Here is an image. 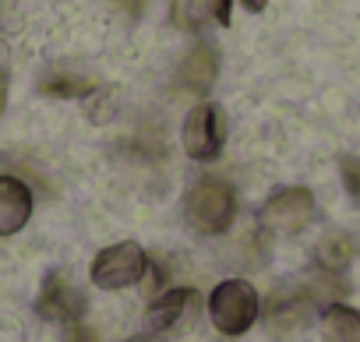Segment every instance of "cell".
<instances>
[{
	"label": "cell",
	"instance_id": "1",
	"mask_svg": "<svg viewBox=\"0 0 360 342\" xmlns=\"http://www.w3.org/2000/svg\"><path fill=\"white\" fill-rule=\"evenodd\" d=\"M184 216L191 223V230L205 233V237H219L233 226L237 219V191L233 184L219 180V177H205L188 191L184 202Z\"/></svg>",
	"mask_w": 360,
	"mask_h": 342
},
{
	"label": "cell",
	"instance_id": "2",
	"mask_svg": "<svg viewBox=\"0 0 360 342\" xmlns=\"http://www.w3.org/2000/svg\"><path fill=\"white\" fill-rule=\"evenodd\" d=\"M209 317L223 335H244L258 321V293L244 279H226L209 296Z\"/></svg>",
	"mask_w": 360,
	"mask_h": 342
},
{
	"label": "cell",
	"instance_id": "3",
	"mask_svg": "<svg viewBox=\"0 0 360 342\" xmlns=\"http://www.w3.org/2000/svg\"><path fill=\"white\" fill-rule=\"evenodd\" d=\"M145 272H148V258H145L141 244H134V240L103 247L89 268V275L99 289H127V286L141 282Z\"/></svg>",
	"mask_w": 360,
	"mask_h": 342
},
{
	"label": "cell",
	"instance_id": "4",
	"mask_svg": "<svg viewBox=\"0 0 360 342\" xmlns=\"http://www.w3.org/2000/svg\"><path fill=\"white\" fill-rule=\"evenodd\" d=\"M223 141H226L223 106L198 103L184 120V152L198 162H216L223 155Z\"/></svg>",
	"mask_w": 360,
	"mask_h": 342
},
{
	"label": "cell",
	"instance_id": "5",
	"mask_svg": "<svg viewBox=\"0 0 360 342\" xmlns=\"http://www.w3.org/2000/svg\"><path fill=\"white\" fill-rule=\"evenodd\" d=\"M314 216V195L307 188H283L262 209V226L276 233H300Z\"/></svg>",
	"mask_w": 360,
	"mask_h": 342
},
{
	"label": "cell",
	"instance_id": "6",
	"mask_svg": "<svg viewBox=\"0 0 360 342\" xmlns=\"http://www.w3.org/2000/svg\"><path fill=\"white\" fill-rule=\"evenodd\" d=\"M36 314L46 321H60V324H75L85 314V296L75 289V282L64 272H50L39 296H36Z\"/></svg>",
	"mask_w": 360,
	"mask_h": 342
},
{
	"label": "cell",
	"instance_id": "7",
	"mask_svg": "<svg viewBox=\"0 0 360 342\" xmlns=\"http://www.w3.org/2000/svg\"><path fill=\"white\" fill-rule=\"evenodd\" d=\"M233 0H169V22L180 32H205L230 25Z\"/></svg>",
	"mask_w": 360,
	"mask_h": 342
},
{
	"label": "cell",
	"instance_id": "8",
	"mask_svg": "<svg viewBox=\"0 0 360 342\" xmlns=\"http://www.w3.org/2000/svg\"><path fill=\"white\" fill-rule=\"evenodd\" d=\"M32 219V191L25 180L0 173V237H15Z\"/></svg>",
	"mask_w": 360,
	"mask_h": 342
},
{
	"label": "cell",
	"instance_id": "9",
	"mask_svg": "<svg viewBox=\"0 0 360 342\" xmlns=\"http://www.w3.org/2000/svg\"><path fill=\"white\" fill-rule=\"evenodd\" d=\"M216 78H219V53H216V46H209V43H198V46L184 57L180 71H176L180 92H195V96L212 92Z\"/></svg>",
	"mask_w": 360,
	"mask_h": 342
},
{
	"label": "cell",
	"instance_id": "10",
	"mask_svg": "<svg viewBox=\"0 0 360 342\" xmlns=\"http://www.w3.org/2000/svg\"><path fill=\"white\" fill-rule=\"evenodd\" d=\"M198 307V293L191 286H173L166 293H159L152 303H148V328L152 331H169L184 321L191 310Z\"/></svg>",
	"mask_w": 360,
	"mask_h": 342
},
{
	"label": "cell",
	"instance_id": "11",
	"mask_svg": "<svg viewBox=\"0 0 360 342\" xmlns=\"http://www.w3.org/2000/svg\"><path fill=\"white\" fill-rule=\"evenodd\" d=\"M96 74L75 67V64H50L43 74H39V88L46 96H57V99H85L96 92Z\"/></svg>",
	"mask_w": 360,
	"mask_h": 342
},
{
	"label": "cell",
	"instance_id": "12",
	"mask_svg": "<svg viewBox=\"0 0 360 342\" xmlns=\"http://www.w3.org/2000/svg\"><path fill=\"white\" fill-rule=\"evenodd\" d=\"M311 307H314V296L307 293H276L272 296V307H269V324L279 331H293L300 328L307 317H311Z\"/></svg>",
	"mask_w": 360,
	"mask_h": 342
},
{
	"label": "cell",
	"instance_id": "13",
	"mask_svg": "<svg viewBox=\"0 0 360 342\" xmlns=\"http://www.w3.org/2000/svg\"><path fill=\"white\" fill-rule=\"evenodd\" d=\"M325 342H360V310L346 303H328L321 314Z\"/></svg>",
	"mask_w": 360,
	"mask_h": 342
},
{
	"label": "cell",
	"instance_id": "14",
	"mask_svg": "<svg viewBox=\"0 0 360 342\" xmlns=\"http://www.w3.org/2000/svg\"><path fill=\"white\" fill-rule=\"evenodd\" d=\"M353 254H356V240H353L349 233H328V237L321 240V247H318V261H321V268H328V272L346 268V265L353 261Z\"/></svg>",
	"mask_w": 360,
	"mask_h": 342
},
{
	"label": "cell",
	"instance_id": "15",
	"mask_svg": "<svg viewBox=\"0 0 360 342\" xmlns=\"http://www.w3.org/2000/svg\"><path fill=\"white\" fill-rule=\"evenodd\" d=\"M339 173H342V184H346V195L360 205V159L353 155H342L339 159Z\"/></svg>",
	"mask_w": 360,
	"mask_h": 342
},
{
	"label": "cell",
	"instance_id": "16",
	"mask_svg": "<svg viewBox=\"0 0 360 342\" xmlns=\"http://www.w3.org/2000/svg\"><path fill=\"white\" fill-rule=\"evenodd\" d=\"M18 29V18L11 15V4L8 0H0V36H11Z\"/></svg>",
	"mask_w": 360,
	"mask_h": 342
},
{
	"label": "cell",
	"instance_id": "17",
	"mask_svg": "<svg viewBox=\"0 0 360 342\" xmlns=\"http://www.w3.org/2000/svg\"><path fill=\"white\" fill-rule=\"evenodd\" d=\"M68 342H96V335H92V331H89L82 321H75V324H71V335H68Z\"/></svg>",
	"mask_w": 360,
	"mask_h": 342
},
{
	"label": "cell",
	"instance_id": "18",
	"mask_svg": "<svg viewBox=\"0 0 360 342\" xmlns=\"http://www.w3.org/2000/svg\"><path fill=\"white\" fill-rule=\"evenodd\" d=\"M4 106H8V74L0 71V117H4Z\"/></svg>",
	"mask_w": 360,
	"mask_h": 342
},
{
	"label": "cell",
	"instance_id": "19",
	"mask_svg": "<svg viewBox=\"0 0 360 342\" xmlns=\"http://www.w3.org/2000/svg\"><path fill=\"white\" fill-rule=\"evenodd\" d=\"M240 4H244L251 15H258V11H265V8H269V0H240Z\"/></svg>",
	"mask_w": 360,
	"mask_h": 342
},
{
	"label": "cell",
	"instance_id": "20",
	"mask_svg": "<svg viewBox=\"0 0 360 342\" xmlns=\"http://www.w3.org/2000/svg\"><path fill=\"white\" fill-rule=\"evenodd\" d=\"M127 342H162V338H155V335H134V338H127Z\"/></svg>",
	"mask_w": 360,
	"mask_h": 342
}]
</instances>
